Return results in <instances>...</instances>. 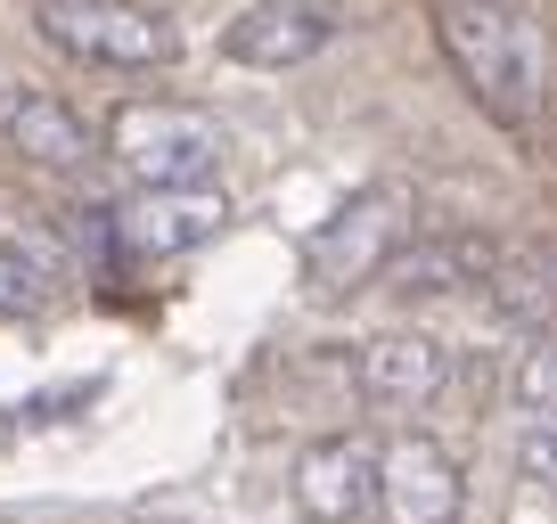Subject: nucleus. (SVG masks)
Returning a JSON list of instances; mask_svg holds the SVG:
<instances>
[{
  "label": "nucleus",
  "mask_w": 557,
  "mask_h": 524,
  "mask_svg": "<svg viewBox=\"0 0 557 524\" xmlns=\"http://www.w3.org/2000/svg\"><path fill=\"white\" fill-rule=\"evenodd\" d=\"M459 508H468V475L435 435L401 426V435L377 442V516L385 524H459Z\"/></svg>",
  "instance_id": "39448f33"
},
{
  "label": "nucleus",
  "mask_w": 557,
  "mask_h": 524,
  "mask_svg": "<svg viewBox=\"0 0 557 524\" xmlns=\"http://www.w3.org/2000/svg\"><path fill=\"white\" fill-rule=\"evenodd\" d=\"M34 9H74V0H34Z\"/></svg>",
  "instance_id": "2eb2a0df"
},
{
  "label": "nucleus",
  "mask_w": 557,
  "mask_h": 524,
  "mask_svg": "<svg viewBox=\"0 0 557 524\" xmlns=\"http://www.w3.org/2000/svg\"><path fill=\"white\" fill-rule=\"evenodd\" d=\"M0 140L17 148L25 164H50V173H83V164L99 157V132L41 83H9L0 90Z\"/></svg>",
  "instance_id": "9b49d317"
},
{
  "label": "nucleus",
  "mask_w": 557,
  "mask_h": 524,
  "mask_svg": "<svg viewBox=\"0 0 557 524\" xmlns=\"http://www.w3.org/2000/svg\"><path fill=\"white\" fill-rule=\"evenodd\" d=\"M401 246H410V197H401L394 180H377V189H352L345 205L312 229L304 279H312V296H352V287L385 279V262H394Z\"/></svg>",
  "instance_id": "7ed1b4c3"
},
{
  "label": "nucleus",
  "mask_w": 557,
  "mask_h": 524,
  "mask_svg": "<svg viewBox=\"0 0 557 524\" xmlns=\"http://www.w3.org/2000/svg\"><path fill=\"white\" fill-rule=\"evenodd\" d=\"M508 246L484 238V229H435V238H410L394 262H385V296L401 303H426V296H468V287H492L500 279Z\"/></svg>",
  "instance_id": "6e6552de"
},
{
  "label": "nucleus",
  "mask_w": 557,
  "mask_h": 524,
  "mask_svg": "<svg viewBox=\"0 0 557 524\" xmlns=\"http://www.w3.org/2000/svg\"><path fill=\"white\" fill-rule=\"evenodd\" d=\"M517 410H524V435L557 451V345L517 361Z\"/></svg>",
  "instance_id": "ddd939ff"
},
{
  "label": "nucleus",
  "mask_w": 557,
  "mask_h": 524,
  "mask_svg": "<svg viewBox=\"0 0 557 524\" xmlns=\"http://www.w3.org/2000/svg\"><path fill=\"white\" fill-rule=\"evenodd\" d=\"M492 312L517 328H549L557 320V254H508L492 279Z\"/></svg>",
  "instance_id": "f8f14e48"
},
{
  "label": "nucleus",
  "mask_w": 557,
  "mask_h": 524,
  "mask_svg": "<svg viewBox=\"0 0 557 524\" xmlns=\"http://www.w3.org/2000/svg\"><path fill=\"white\" fill-rule=\"evenodd\" d=\"M287 500H296V516H312V524H361L369 508H377V442L369 435L304 442L296 467H287Z\"/></svg>",
  "instance_id": "423d86ee"
},
{
  "label": "nucleus",
  "mask_w": 557,
  "mask_h": 524,
  "mask_svg": "<svg viewBox=\"0 0 557 524\" xmlns=\"http://www.w3.org/2000/svg\"><path fill=\"white\" fill-rule=\"evenodd\" d=\"M41 41L66 50L74 66H99V74H148V66H173L181 58V25L148 0H74V9H34Z\"/></svg>",
  "instance_id": "20e7f679"
},
{
  "label": "nucleus",
  "mask_w": 557,
  "mask_h": 524,
  "mask_svg": "<svg viewBox=\"0 0 557 524\" xmlns=\"http://www.w3.org/2000/svg\"><path fill=\"white\" fill-rule=\"evenodd\" d=\"M115 222V238L132 246V254L164 262V254H197V246H213L230 229V197L222 189H139L132 205L107 213Z\"/></svg>",
  "instance_id": "1a4fd4ad"
},
{
  "label": "nucleus",
  "mask_w": 557,
  "mask_h": 524,
  "mask_svg": "<svg viewBox=\"0 0 557 524\" xmlns=\"http://www.w3.org/2000/svg\"><path fill=\"white\" fill-rule=\"evenodd\" d=\"M230 157V132L206 115V107L181 99H123L107 115V164L139 189H213Z\"/></svg>",
  "instance_id": "f03ea898"
},
{
  "label": "nucleus",
  "mask_w": 557,
  "mask_h": 524,
  "mask_svg": "<svg viewBox=\"0 0 557 524\" xmlns=\"http://www.w3.org/2000/svg\"><path fill=\"white\" fill-rule=\"evenodd\" d=\"M352 385H361V402L377 410H426L451 385V352L435 345V336L418 328H377L352 345Z\"/></svg>",
  "instance_id": "9d476101"
},
{
  "label": "nucleus",
  "mask_w": 557,
  "mask_h": 524,
  "mask_svg": "<svg viewBox=\"0 0 557 524\" xmlns=\"http://www.w3.org/2000/svg\"><path fill=\"white\" fill-rule=\"evenodd\" d=\"M34 303H41V271L17 246H0V312H34Z\"/></svg>",
  "instance_id": "4468645a"
},
{
  "label": "nucleus",
  "mask_w": 557,
  "mask_h": 524,
  "mask_svg": "<svg viewBox=\"0 0 557 524\" xmlns=\"http://www.w3.org/2000/svg\"><path fill=\"white\" fill-rule=\"evenodd\" d=\"M435 41L484 115H500V123L541 115V99H549V34H541V17L524 0H443Z\"/></svg>",
  "instance_id": "f257e3e1"
},
{
  "label": "nucleus",
  "mask_w": 557,
  "mask_h": 524,
  "mask_svg": "<svg viewBox=\"0 0 557 524\" xmlns=\"http://www.w3.org/2000/svg\"><path fill=\"white\" fill-rule=\"evenodd\" d=\"M336 41V9L329 0H255L222 25V58L255 74H287L304 58H320Z\"/></svg>",
  "instance_id": "0eeeda50"
}]
</instances>
